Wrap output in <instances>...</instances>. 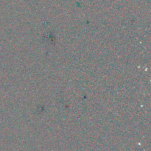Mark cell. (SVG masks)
I'll use <instances>...</instances> for the list:
<instances>
[]
</instances>
